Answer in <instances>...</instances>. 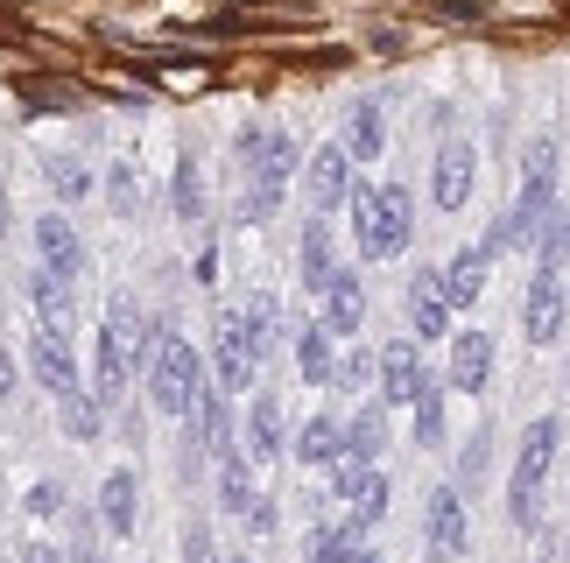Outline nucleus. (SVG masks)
<instances>
[{
	"instance_id": "f257e3e1",
	"label": "nucleus",
	"mask_w": 570,
	"mask_h": 563,
	"mask_svg": "<svg viewBox=\"0 0 570 563\" xmlns=\"http://www.w3.org/2000/svg\"><path fill=\"white\" fill-rule=\"evenodd\" d=\"M550 211H557V148H550V141H535V148H529V162H521V205L487 233V240H479V254L493 261V254H508V247H542V240L557 233Z\"/></svg>"
},
{
	"instance_id": "f03ea898",
	"label": "nucleus",
	"mask_w": 570,
	"mask_h": 563,
	"mask_svg": "<svg viewBox=\"0 0 570 563\" xmlns=\"http://www.w3.org/2000/svg\"><path fill=\"white\" fill-rule=\"evenodd\" d=\"M135 366H148V317L135 296L106 303V332H99V402H120Z\"/></svg>"
},
{
	"instance_id": "7ed1b4c3",
	"label": "nucleus",
	"mask_w": 570,
	"mask_h": 563,
	"mask_svg": "<svg viewBox=\"0 0 570 563\" xmlns=\"http://www.w3.org/2000/svg\"><path fill=\"white\" fill-rule=\"evenodd\" d=\"M197 387H205V359H197V345L163 324V332L148 338V402H156L163 416H190Z\"/></svg>"
},
{
	"instance_id": "20e7f679",
	"label": "nucleus",
	"mask_w": 570,
	"mask_h": 563,
	"mask_svg": "<svg viewBox=\"0 0 570 563\" xmlns=\"http://www.w3.org/2000/svg\"><path fill=\"white\" fill-rule=\"evenodd\" d=\"M239 162H247V198H239V219H268L282 184L296 177V141L282 127H247L239 135Z\"/></svg>"
},
{
	"instance_id": "39448f33",
	"label": "nucleus",
	"mask_w": 570,
	"mask_h": 563,
	"mask_svg": "<svg viewBox=\"0 0 570 563\" xmlns=\"http://www.w3.org/2000/svg\"><path fill=\"white\" fill-rule=\"evenodd\" d=\"M563 444V423L557 416H535L529 429H521V451H514V480H508V514L521 535L542 529V480H550V458Z\"/></svg>"
},
{
	"instance_id": "423d86ee",
	"label": "nucleus",
	"mask_w": 570,
	"mask_h": 563,
	"mask_svg": "<svg viewBox=\"0 0 570 563\" xmlns=\"http://www.w3.org/2000/svg\"><path fill=\"white\" fill-rule=\"evenodd\" d=\"M353 226H360V254L374 261H394L415 233V198L402 184H360L353 190Z\"/></svg>"
},
{
	"instance_id": "0eeeda50",
	"label": "nucleus",
	"mask_w": 570,
	"mask_h": 563,
	"mask_svg": "<svg viewBox=\"0 0 570 563\" xmlns=\"http://www.w3.org/2000/svg\"><path fill=\"white\" fill-rule=\"evenodd\" d=\"M212 374H218V395H247L254 374H261V353H254V332L239 310H218V332H212Z\"/></svg>"
},
{
	"instance_id": "6e6552de",
	"label": "nucleus",
	"mask_w": 570,
	"mask_h": 563,
	"mask_svg": "<svg viewBox=\"0 0 570 563\" xmlns=\"http://www.w3.org/2000/svg\"><path fill=\"white\" fill-rule=\"evenodd\" d=\"M472 177H479L472 141H444V156H436V169H430V205L436 211H465L472 205Z\"/></svg>"
},
{
	"instance_id": "1a4fd4ad",
	"label": "nucleus",
	"mask_w": 570,
	"mask_h": 563,
	"mask_svg": "<svg viewBox=\"0 0 570 563\" xmlns=\"http://www.w3.org/2000/svg\"><path fill=\"white\" fill-rule=\"evenodd\" d=\"M303 198H311V219H324L332 205L353 198V177H345V148H317L311 169H303Z\"/></svg>"
},
{
	"instance_id": "9d476101",
	"label": "nucleus",
	"mask_w": 570,
	"mask_h": 563,
	"mask_svg": "<svg viewBox=\"0 0 570 563\" xmlns=\"http://www.w3.org/2000/svg\"><path fill=\"white\" fill-rule=\"evenodd\" d=\"M317 296H324V317H317V324H324L332 338H345V332H360V324H366V282H360L353 268H338Z\"/></svg>"
},
{
	"instance_id": "9b49d317",
	"label": "nucleus",
	"mask_w": 570,
	"mask_h": 563,
	"mask_svg": "<svg viewBox=\"0 0 570 563\" xmlns=\"http://www.w3.org/2000/svg\"><path fill=\"white\" fill-rule=\"evenodd\" d=\"M29 366H36V381L50 387V395H78V353H71V338H57V332H36L29 338Z\"/></svg>"
},
{
	"instance_id": "f8f14e48",
	"label": "nucleus",
	"mask_w": 570,
	"mask_h": 563,
	"mask_svg": "<svg viewBox=\"0 0 570 563\" xmlns=\"http://www.w3.org/2000/svg\"><path fill=\"white\" fill-rule=\"evenodd\" d=\"M381 408H409L423 395V359H415V345H381Z\"/></svg>"
},
{
	"instance_id": "ddd939ff",
	"label": "nucleus",
	"mask_w": 570,
	"mask_h": 563,
	"mask_svg": "<svg viewBox=\"0 0 570 563\" xmlns=\"http://www.w3.org/2000/svg\"><path fill=\"white\" fill-rule=\"evenodd\" d=\"M29 303H36L42 332L71 338V324H78V296H71V282H63V275H50V268H36V275H29Z\"/></svg>"
},
{
	"instance_id": "4468645a",
	"label": "nucleus",
	"mask_w": 570,
	"mask_h": 563,
	"mask_svg": "<svg viewBox=\"0 0 570 563\" xmlns=\"http://www.w3.org/2000/svg\"><path fill=\"white\" fill-rule=\"evenodd\" d=\"M563 310H570V296L557 289L550 275H535V282H529V303H521V332H529L535 345H550V338L563 332Z\"/></svg>"
},
{
	"instance_id": "2eb2a0df",
	"label": "nucleus",
	"mask_w": 570,
	"mask_h": 563,
	"mask_svg": "<svg viewBox=\"0 0 570 563\" xmlns=\"http://www.w3.org/2000/svg\"><path fill=\"white\" fill-rule=\"evenodd\" d=\"M487 374H493V338L487 332H458L451 338V387L487 395Z\"/></svg>"
},
{
	"instance_id": "dca6fc26",
	"label": "nucleus",
	"mask_w": 570,
	"mask_h": 563,
	"mask_svg": "<svg viewBox=\"0 0 570 563\" xmlns=\"http://www.w3.org/2000/svg\"><path fill=\"white\" fill-rule=\"evenodd\" d=\"M36 254H42V268L63 275V282H71V275L85 268L78 233H71V219H57V211H50V219H36Z\"/></svg>"
},
{
	"instance_id": "f3484780",
	"label": "nucleus",
	"mask_w": 570,
	"mask_h": 563,
	"mask_svg": "<svg viewBox=\"0 0 570 563\" xmlns=\"http://www.w3.org/2000/svg\"><path fill=\"white\" fill-rule=\"evenodd\" d=\"M99 522H106V535H135V522H141V486H135V472H106V486H99Z\"/></svg>"
},
{
	"instance_id": "a211bd4d",
	"label": "nucleus",
	"mask_w": 570,
	"mask_h": 563,
	"mask_svg": "<svg viewBox=\"0 0 570 563\" xmlns=\"http://www.w3.org/2000/svg\"><path fill=\"white\" fill-rule=\"evenodd\" d=\"M247 465H268L282 458V402L275 395H254L247 402V451H239Z\"/></svg>"
},
{
	"instance_id": "6ab92c4d",
	"label": "nucleus",
	"mask_w": 570,
	"mask_h": 563,
	"mask_svg": "<svg viewBox=\"0 0 570 563\" xmlns=\"http://www.w3.org/2000/svg\"><path fill=\"white\" fill-rule=\"evenodd\" d=\"M296 374L311 381V387H332V374H338V338L324 332V324H303V332H296Z\"/></svg>"
},
{
	"instance_id": "aec40b11",
	"label": "nucleus",
	"mask_w": 570,
	"mask_h": 563,
	"mask_svg": "<svg viewBox=\"0 0 570 563\" xmlns=\"http://www.w3.org/2000/svg\"><path fill=\"white\" fill-rule=\"evenodd\" d=\"M430 550L436 556L465 550V501H458V486H436L430 493Z\"/></svg>"
},
{
	"instance_id": "412c9836",
	"label": "nucleus",
	"mask_w": 570,
	"mask_h": 563,
	"mask_svg": "<svg viewBox=\"0 0 570 563\" xmlns=\"http://www.w3.org/2000/svg\"><path fill=\"white\" fill-rule=\"evenodd\" d=\"M409 324L423 338H444L451 332V303H444V282H436V275H415L409 282Z\"/></svg>"
},
{
	"instance_id": "4be33fe9",
	"label": "nucleus",
	"mask_w": 570,
	"mask_h": 563,
	"mask_svg": "<svg viewBox=\"0 0 570 563\" xmlns=\"http://www.w3.org/2000/svg\"><path fill=\"white\" fill-rule=\"evenodd\" d=\"M296 458L332 472V465L345 458V423H338V416H311V423L296 429Z\"/></svg>"
},
{
	"instance_id": "5701e85b",
	"label": "nucleus",
	"mask_w": 570,
	"mask_h": 563,
	"mask_svg": "<svg viewBox=\"0 0 570 563\" xmlns=\"http://www.w3.org/2000/svg\"><path fill=\"white\" fill-rule=\"evenodd\" d=\"M436 282H444V303H451V310H472V303L487 296V254H479V247L458 254V261L436 275Z\"/></svg>"
},
{
	"instance_id": "b1692460",
	"label": "nucleus",
	"mask_w": 570,
	"mask_h": 563,
	"mask_svg": "<svg viewBox=\"0 0 570 563\" xmlns=\"http://www.w3.org/2000/svg\"><path fill=\"white\" fill-rule=\"evenodd\" d=\"M360 522H353V514H345V522H324V529H311V543H303V556H311V563H353L360 556Z\"/></svg>"
},
{
	"instance_id": "393cba45",
	"label": "nucleus",
	"mask_w": 570,
	"mask_h": 563,
	"mask_svg": "<svg viewBox=\"0 0 570 563\" xmlns=\"http://www.w3.org/2000/svg\"><path fill=\"white\" fill-rule=\"evenodd\" d=\"M218 501H226V514H239V522H247L254 514V465L239 458V451H226V458H218Z\"/></svg>"
},
{
	"instance_id": "a878e982",
	"label": "nucleus",
	"mask_w": 570,
	"mask_h": 563,
	"mask_svg": "<svg viewBox=\"0 0 570 563\" xmlns=\"http://www.w3.org/2000/svg\"><path fill=\"white\" fill-rule=\"evenodd\" d=\"M387 148V120H381V106H353V120H345V162H374Z\"/></svg>"
},
{
	"instance_id": "bb28decb",
	"label": "nucleus",
	"mask_w": 570,
	"mask_h": 563,
	"mask_svg": "<svg viewBox=\"0 0 570 563\" xmlns=\"http://www.w3.org/2000/svg\"><path fill=\"white\" fill-rule=\"evenodd\" d=\"M381 451H387V416H381V402H366L360 408V416L353 423H345V458H381Z\"/></svg>"
},
{
	"instance_id": "cd10ccee",
	"label": "nucleus",
	"mask_w": 570,
	"mask_h": 563,
	"mask_svg": "<svg viewBox=\"0 0 570 563\" xmlns=\"http://www.w3.org/2000/svg\"><path fill=\"white\" fill-rule=\"evenodd\" d=\"M332 275H338V261H332V233H324V219H311V233H303V289H324Z\"/></svg>"
},
{
	"instance_id": "c85d7f7f",
	"label": "nucleus",
	"mask_w": 570,
	"mask_h": 563,
	"mask_svg": "<svg viewBox=\"0 0 570 563\" xmlns=\"http://www.w3.org/2000/svg\"><path fill=\"white\" fill-rule=\"evenodd\" d=\"M239 317H247V332H254V353L268 359V353H275V338H282V310H275V296H254Z\"/></svg>"
},
{
	"instance_id": "c756f323",
	"label": "nucleus",
	"mask_w": 570,
	"mask_h": 563,
	"mask_svg": "<svg viewBox=\"0 0 570 563\" xmlns=\"http://www.w3.org/2000/svg\"><path fill=\"white\" fill-rule=\"evenodd\" d=\"M409 408H415V444L444 437V387H436V381H423V395H415Z\"/></svg>"
},
{
	"instance_id": "7c9ffc66",
	"label": "nucleus",
	"mask_w": 570,
	"mask_h": 563,
	"mask_svg": "<svg viewBox=\"0 0 570 563\" xmlns=\"http://www.w3.org/2000/svg\"><path fill=\"white\" fill-rule=\"evenodd\" d=\"M63 429H71V437H99V402L85 395V387L63 395Z\"/></svg>"
},
{
	"instance_id": "2f4dec72",
	"label": "nucleus",
	"mask_w": 570,
	"mask_h": 563,
	"mask_svg": "<svg viewBox=\"0 0 570 563\" xmlns=\"http://www.w3.org/2000/svg\"><path fill=\"white\" fill-rule=\"evenodd\" d=\"M177 211H184V219H197V211H205V184H197V162H190V156L177 162Z\"/></svg>"
},
{
	"instance_id": "473e14b6",
	"label": "nucleus",
	"mask_w": 570,
	"mask_h": 563,
	"mask_svg": "<svg viewBox=\"0 0 570 563\" xmlns=\"http://www.w3.org/2000/svg\"><path fill=\"white\" fill-rule=\"evenodd\" d=\"M366 480H374V465H360V458H338L332 465V486H338V501H360Z\"/></svg>"
},
{
	"instance_id": "72a5a7b5",
	"label": "nucleus",
	"mask_w": 570,
	"mask_h": 563,
	"mask_svg": "<svg viewBox=\"0 0 570 563\" xmlns=\"http://www.w3.org/2000/svg\"><path fill=\"white\" fill-rule=\"evenodd\" d=\"M381 514H387V480H381V472H374V480H366V493H360V501H353V522H360V529H374Z\"/></svg>"
},
{
	"instance_id": "f704fd0d",
	"label": "nucleus",
	"mask_w": 570,
	"mask_h": 563,
	"mask_svg": "<svg viewBox=\"0 0 570 563\" xmlns=\"http://www.w3.org/2000/svg\"><path fill=\"white\" fill-rule=\"evenodd\" d=\"M50 184H57V198H85V190H92L85 162H50Z\"/></svg>"
},
{
	"instance_id": "c9c22d12",
	"label": "nucleus",
	"mask_w": 570,
	"mask_h": 563,
	"mask_svg": "<svg viewBox=\"0 0 570 563\" xmlns=\"http://www.w3.org/2000/svg\"><path fill=\"white\" fill-rule=\"evenodd\" d=\"M106 198H114L120 211H135V205H141V184H135V169H127V162L114 169V184H106Z\"/></svg>"
},
{
	"instance_id": "e433bc0d",
	"label": "nucleus",
	"mask_w": 570,
	"mask_h": 563,
	"mask_svg": "<svg viewBox=\"0 0 570 563\" xmlns=\"http://www.w3.org/2000/svg\"><path fill=\"white\" fill-rule=\"evenodd\" d=\"M184 563H218L212 529H205V522H190V529H184Z\"/></svg>"
},
{
	"instance_id": "4c0bfd02",
	"label": "nucleus",
	"mask_w": 570,
	"mask_h": 563,
	"mask_svg": "<svg viewBox=\"0 0 570 563\" xmlns=\"http://www.w3.org/2000/svg\"><path fill=\"white\" fill-rule=\"evenodd\" d=\"M338 387H366L374 381V353H353V359H338V374H332Z\"/></svg>"
},
{
	"instance_id": "58836bf2",
	"label": "nucleus",
	"mask_w": 570,
	"mask_h": 563,
	"mask_svg": "<svg viewBox=\"0 0 570 563\" xmlns=\"http://www.w3.org/2000/svg\"><path fill=\"white\" fill-rule=\"evenodd\" d=\"M57 507H63V486H57V480H42V486H29V514H42V522H50Z\"/></svg>"
},
{
	"instance_id": "ea45409f",
	"label": "nucleus",
	"mask_w": 570,
	"mask_h": 563,
	"mask_svg": "<svg viewBox=\"0 0 570 563\" xmlns=\"http://www.w3.org/2000/svg\"><path fill=\"white\" fill-rule=\"evenodd\" d=\"M479 472H487V429H479V437L465 444V465H458V480H465V486H472V480H479Z\"/></svg>"
},
{
	"instance_id": "a19ab883",
	"label": "nucleus",
	"mask_w": 570,
	"mask_h": 563,
	"mask_svg": "<svg viewBox=\"0 0 570 563\" xmlns=\"http://www.w3.org/2000/svg\"><path fill=\"white\" fill-rule=\"evenodd\" d=\"M247 529H261V535L275 529V501H268V493H261V501H254V514H247Z\"/></svg>"
},
{
	"instance_id": "79ce46f5",
	"label": "nucleus",
	"mask_w": 570,
	"mask_h": 563,
	"mask_svg": "<svg viewBox=\"0 0 570 563\" xmlns=\"http://www.w3.org/2000/svg\"><path fill=\"white\" fill-rule=\"evenodd\" d=\"M14 395V359H8V345H0V402Z\"/></svg>"
},
{
	"instance_id": "37998d69",
	"label": "nucleus",
	"mask_w": 570,
	"mask_h": 563,
	"mask_svg": "<svg viewBox=\"0 0 570 563\" xmlns=\"http://www.w3.org/2000/svg\"><path fill=\"white\" fill-rule=\"evenodd\" d=\"M21 563H63V556H57L50 543H29V550H21Z\"/></svg>"
},
{
	"instance_id": "c03bdc74",
	"label": "nucleus",
	"mask_w": 570,
	"mask_h": 563,
	"mask_svg": "<svg viewBox=\"0 0 570 563\" xmlns=\"http://www.w3.org/2000/svg\"><path fill=\"white\" fill-rule=\"evenodd\" d=\"M557 240H563V247H570V205H563V219H557Z\"/></svg>"
},
{
	"instance_id": "a18cd8bd",
	"label": "nucleus",
	"mask_w": 570,
	"mask_h": 563,
	"mask_svg": "<svg viewBox=\"0 0 570 563\" xmlns=\"http://www.w3.org/2000/svg\"><path fill=\"white\" fill-rule=\"evenodd\" d=\"M0 233H8V190H0Z\"/></svg>"
},
{
	"instance_id": "49530a36",
	"label": "nucleus",
	"mask_w": 570,
	"mask_h": 563,
	"mask_svg": "<svg viewBox=\"0 0 570 563\" xmlns=\"http://www.w3.org/2000/svg\"><path fill=\"white\" fill-rule=\"evenodd\" d=\"M0 563H21V556H14V550H8V543H0Z\"/></svg>"
},
{
	"instance_id": "de8ad7c7",
	"label": "nucleus",
	"mask_w": 570,
	"mask_h": 563,
	"mask_svg": "<svg viewBox=\"0 0 570 563\" xmlns=\"http://www.w3.org/2000/svg\"><path fill=\"white\" fill-rule=\"evenodd\" d=\"M353 563H381V556H374V550H360V556H353Z\"/></svg>"
},
{
	"instance_id": "09e8293b",
	"label": "nucleus",
	"mask_w": 570,
	"mask_h": 563,
	"mask_svg": "<svg viewBox=\"0 0 570 563\" xmlns=\"http://www.w3.org/2000/svg\"><path fill=\"white\" fill-rule=\"evenodd\" d=\"M78 563H99V556H78Z\"/></svg>"
},
{
	"instance_id": "8fccbe9b",
	"label": "nucleus",
	"mask_w": 570,
	"mask_h": 563,
	"mask_svg": "<svg viewBox=\"0 0 570 563\" xmlns=\"http://www.w3.org/2000/svg\"><path fill=\"white\" fill-rule=\"evenodd\" d=\"M233 563H247V556H233Z\"/></svg>"
}]
</instances>
